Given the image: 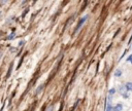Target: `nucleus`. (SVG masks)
Listing matches in <instances>:
<instances>
[{
	"instance_id": "nucleus-4",
	"label": "nucleus",
	"mask_w": 132,
	"mask_h": 111,
	"mask_svg": "<svg viewBox=\"0 0 132 111\" xmlns=\"http://www.w3.org/2000/svg\"><path fill=\"white\" fill-rule=\"evenodd\" d=\"M15 37V32H11V33L7 36V38H6V40H11V39H14Z\"/></svg>"
},
{
	"instance_id": "nucleus-8",
	"label": "nucleus",
	"mask_w": 132,
	"mask_h": 111,
	"mask_svg": "<svg viewBox=\"0 0 132 111\" xmlns=\"http://www.w3.org/2000/svg\"><path fill=\"white\" fill-rule=\"evenodd\" d=\"M115 92H116V89L115 88H111V89H109V92H108V94H109V96H111V95L112 96Z\"/></svg>"
},
{
	"instance_id": "nucleus-10",
	"label": "nucleus",
	"mask_w": 132,
	"mask_h": 111,
	"mask_svg": "<svg viewBox=\"0 0 132 111\" xmlns=\"http://www.w3.org/2000/svg\"><path fill=\"white\" fill-rule=\"evenodd\" d=\"M46 111H53V106H50L48 109H46Z\"/></svg>"
},
{
	"instance_id": "nucleus-6",
	"label": "nucleus",
	"mask_w": 132,
	"mask_h": 111,
	"mask_svg": "<svg viewBox=\"0 0 132 111\" xmlns=\"http://www.w3.org/2000/svg\"><path fill=\"white\" fill-rule=\"evenodd\" d=\"M122 75V71L121 70H119V69H117L115 71V76L116 77H119V76H121Z\"/></svg>"
},
{
	"instance_id": "nucleus-2",
	"label": "nucleus",
	"mask_w": 132,
	"mask_h": 111,
	"mask_svg": "<svg viewBox=\"0 0 132 111\" xmlns=\"http://www.w3.org/2000/svg\"><path fill=\"white\" fill-rule=\"evenodd\" d=\"M125 88H126L127 92H132V82H127L125 84Z\"/></svg>"
},
{
	"instance_id": "nucleus-12",
	"label": "nucleus",
	"mask_w": 132,
	"mask_h": 111,
	"mask_svg": "<svg viewBox=\"0 0 132 111\" xmlns=\"http://www.w3.org/2000/svg\"><path fill=\"white\" fill-rule=\"evenodd\" d=\"M131 64H132V60H131Z\"/></svg>"
},
{
	"instance_id": "nucleus-13",
	"label": "nucleus",
	"mask_w": 132,
	"mask_h": 111,
	"mask_svg": "<svg viewBox=\"0 0 132 111\" xmlns=\"http://www.w3.org/2000/svg\"><path fill=\"white\" fill-rule=\"evenodd\" d=\"M0 14H1V12H0Z\"/></svg>"
},
{
	"instance_id": "nucleus-1",
	"label": "nucleus",
	"mask_w": 132,
	"mask_h": 111,
	"mask_svg": "<svg viewBox=\"0 0 132 111\" xmlns=\"http://www.w3.org/2000/svg\"><path fill=\"white\" fill-rule=\"evenodd\" d=\"M87 18H88V15H85V17H84V18H81L80 23H78V24H77V26H76V28H75V29H74V34H75V33H77V32H78V31H80V30H81V27H83V25H84V23H85V22H86V20H87Z\"/></svg>"
},
{
	"instance_id": "nucleus-9",
	"label": "nucleus",
	"mask_w": 132,
	"mask_h": 111,
	"mask_svg": "<svg viewBox=\"0 0 132 111\" xmlns=\"http://www.w3.org/2000/svg\"><path fill=\"white\" fill-rule=\"evenodd\" d=\"M131 60H132V55L129 56V57L127 58V60H126V61H127V62H131Z\"/></svg>"
},
{
	"instance_id": "nucleus-7",
	"label": "nucleus",
	"mask_w": 132,
	"mask_h": 111,
	"mask_svg": "<svg viewBox=\"0 0 132 111\" xmlns=\"http://www.w3.org/2000/svg\"><path fill=\"white\" fill-rule=\"evenodd\" d=\"M43 86H45V85H43V84H41V85H40V86H38V88H37V89H36V92H35V94H36V95H38V94H39V92H41V91H42Z\"/></svg>"
},
{
	"instance_id": "nucleus-11",
	"label": "nucleus",
	"mask_w": 132,
	"mask_h": 111,
	"mask_svg": "<svg viewBox=\"0 0 132 111\" xmlns=\"http://www.w3.org/2000/svg\"><path fill=\"white\" fill-rule=\"evenodd\" d=\"M24 43H25V41H20V42H19V45L22 46V45H24Z\"/></svg>"
},
{
	"instance_id": "nucleus-3",
	"label": "nucleus",
	"mask_w": 132,
	"mask_h": 111,
	"mask_svg": "<svg viewBox=\"0 0 132 111\" xmlns=\"http://www.w3.org/2000/svg\"><path fill=\"white\" fill-rule=\"evenodd\" d=\"M123 110V106H122V104H118L116 105L114 107V111H122Z\"/></svg>"
},
{
	"instance_id": "nucleus-5",
	"label": "nucleus",
	"mask_w": 132,
	"mask_h": 111,
	"mask_svg": "<svg viewBox=\"0 0 132 111\" xmlns=\"http://www.w3.org/2000/svg\"><path fill=\"white\" fill-rule=\"evenodd\" d=\"M105 111H114V107H112V104H107Z\"/></svg>"
}]
</instances>
